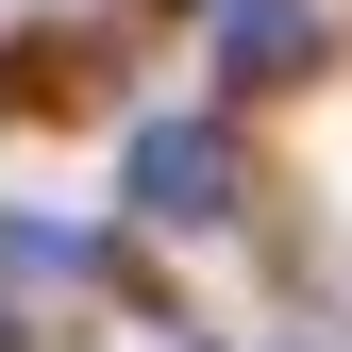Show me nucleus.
Returning <instances> with one entry per match:
<instances>
[{
	"instance_id": "1",
	"label": "nucleus",
	"mask_w": 352,
	"mask_h": 352,
	"mask_svg": "<svg viewBox=\"0 0 352 352\" xmlns=\"http://www.w3.org/2000/svg\"><path fill=\"white\" fill-rule=\"evenodd\" d=\"M135 185H151V218H218V135H201V118H151V135H135Z\"/></svg>"
}]
</instances>
